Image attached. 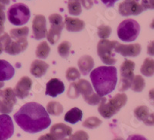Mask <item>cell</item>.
Masks as SVG:
<instances>
[{
  "mask_svg": "<svg viewBox=\"0 0 154 140\" xmlns=\"http://www.w3.org/2000/svg\"><path fill=\"white\" fill-rule=\"evenodd\" d=\"M13 117L18 126L29 133L39 132L47 129L51 124L47 111L37 102L25 104Z\"/></svg>",
  "mask_w": 154,
  "mask_h": 140,
  "instance_id": "6da1fadb",
  "label": "cell"
},
{
  "mask_svg": "<svg viewBox=\"0 0 154 140\" xmlns=\"http://www.w3.org/2000/svg\"><path fill=\"white\" fill-rule=\"evenodd\" d=\"M90 79L96 93L101 97L115 90L117 82V70L114 66H100L92 70Z\"/></svg>",
  "mask_w": 154,
  "mask_h": 140,
  "instance_id": "7a4b0ae2",
  "label": "cell"
},
{
  "mask_svg": "<svg viewBox=\"0 0 154 140\" xmlns=\"http://www.w3.org/2000/svg\"><path fill=\"white\" fill-rule=\"evenodd\" d=\"M127 96L124 93H118L107 101L106 98L103 97L98 107V111L105 119H110L116 115L126 104Z\"/></svg>",
  "mask_w": 154,
  "mask_h": 140,
  "instance_id": "3957f363",
  "label": "cell"
},
{
  "mask_svg": "<svg viewBox=\"0 0 154 140\" xmlns=\"http://www.w3.org/2000/svg\"><path fill=\"white\" fill-rule=\"evenodd\" d=\"M140 32V26L136 20L127 19L119 23L117 28L118 37L123 42L136 40Z\"/></svg>",
  "mask_w": 154,
  "mask_h": 140,
  "instance_id": "277c9868",
  "label": "cell"
},
{
  "mask_svg": "<svg viewBox=\"0 0 154 140\" xmlns=\"http://www.w3.org/2000/svg\"><path fill=\"white\" fill-rule=\"evenodd\" d=\"M31 13L29 7L23 3H16L11 5L7 11L9 21L14 26H23L28 23Z\"/></svg>",
  "mask_w": 154,
  "mask_h": 140,
  "instance_id": "5b68a950",
  "label": "cell"
},
{
  "mask_svg": "<svg viewBox=\"0 0 154 140\" xmlns=\"http://www.w3.org/2000/svg\"><path fill=\"white\" fill-rule=\"evenodd\" d=\"M119 43L117 41L101 39L97 45V53L102 62L106 65H113L116 62L115 58V48Z\"/></svg>",
  "mask_w": 154,
  "mask_h": 140,
  "instance_id": "8992f818",
  "label": "cell"
},
{
  "mask_svg": "<svg viewBox=\"0 0 154 140\" xmlns=\"http://www.w3.org/2000/svg\"><path fill=\"white\" fill-rule=\"evenodd\" d=\"M94 94L92 86L86 79H80L77 82H72L69 85L68 96L71 99H75L82 95L85 101H87L90 97Z\"/></svg>",
  "mask_w": 154,
  "mask_h": 140,
  "instance_id": "52a82bcc",
  "label": "cell"
},
{
  "mask_svg": "<svg viewBox=\"0 0 154 140\" xmlns=\"http://www.w3.org/2000/svg\"><path fill=\"white\" fill-rule=\"evenodd\" d=\"M49 21L51 24V26L49 32H47L46 38L49 43L54 45L60 39L65 23L63 22L61 15L57 13L50 15L49 16Z\"/></svg>",
  "mask_w": 154,
  "mask_h": 140,
  "instance_id": "ba28073f",
  "label": "cell"
},
{
  "mask_svg": "<svg viewBox=\"0 0 154 140\" xmlns=\"http://www.w3.org/2000/svg\"><path fill=\"white\" fill-rule=\"evenodd\" d=\"M135 62L131 60H125L120 66V85L119 90L120 92H125L131 88L134 73Z\"/></svg>",
  "mask_w": 154,
  "mask_h": 140,
  "instance_id": "9c48e42d",
  "label": "cell"
},
{
  "mask_svg": "<svg viewBox=\"0 0 154 140\" xmlns=\"http://www.w3.org/2000/svg\"><path fill=\"white\" fill-rule=\"evenodd\" d=\"M16 103V96L14 90L11 88L0 90V112L8 114L12 112L15 104Z\"/></svg>",
  "mask_w": 154,
  "mask_h": 140,
  "instance_id": "30bf717a",
  "label": "cell"
},
{
  "mask_svg": "<svg viewBox=\"0 0 154 140\" xmlns=\"http://www.w3.org/2000/svg\"><path fill=\"white\" fill-rule=\"evenodd\" d=\"M119 13L123 16H137L144 11L138 0H124L119 5Z\"/></svg>",
  "mask_w": 154,
  "mask_h": 140,
  "instance_id": "8fae6325",
  "label": "cell"
},
{
  "mask_svg": "<svg viewBox=\"0 0 154 140\" xmlns=\"http://www.w3.org/2000/svg\"><path fill=\"white\" fill-rule=\"evenodd\" d=\"M47 35L46 20L43 15H36L32 21V37L36 40L44 39Z\"/></svg>",
  "mask_w": 154,
  "mask_h": 140,
  "instance_id": "7c38bea8",
  "label": "cell"
},
{
  "mask_svg": "<svg viewBox=\"0 0 154 140\" xmlns=\"http://www.w3.org/2000/svg\"><path fill=\"white\" fill-rule=\"evenodd\" d=\"M14 132V126L7 114L0 115V140H7L12 137Z\"/></svg>",
  "mask_w": 154,
  "mask_h": 140,
  "instance_id": "4fadbf2b",
  "label": "cell"
},
{
  "mask_svg": "<svg viewBox=\"0 0 154 140\" xmlns=\"http://www.w3.org/2000/svg\"><path fill=\"white\" fill-rule=\"evenodd\" d=\"M142 48L139 43L124 45L118 43L115 48V52L124 57H136L141 53Z\"/></svg>",
  "mask_w": 154,
  "mask_h": 140,
  "instance_id": "5bb4252c",
  "label": "cell"
},
{
  "mask_svg": "<svg viewBox=\"0 0 154 140\" xmlns=\"http://www.w3.org/2000/svg\"><path fill=\"white\" fill-rule=\"evenodd\" d=\"M32 79L28 76H23L19 79L14 89L15 94L19 99H25L29 94L32 88Z\"/></svg>",
  "mask_w": 154,
  "mask_h": 140,
  "instance_id": "9a60e30c",
  "label": "cell"
},
{
  "mask_svg": "<svg viewBox=\"0 0 154 140\" xmlns=\"http://www.w3.org/2000/svg\"><path fill=\"white\" fill-rule=\"evenodd\" d=\"M28 47V41L26 38L18 39L16 41H11L7 46H5L4 51L12 56H16L24 52Z\"/></svg>",
  "mask_w": 154,
  "mask_h": 140,
  "instance_id": "2e32d148",
  "label": "cell"
},
{
  "mask_svg": "<svg viewBox=\"0 0 154 140\" xmlns=\"http://www.w3.org/2000/svg\"><path fill=\"white\" fill-rule=\"evenodd\" d=\"M65 91V85L59 79H52L46 83V95L51 97H56Z\"/></svg>",
  "mask_w": 154,
  "mask_h": 140,
  "instance_id": "e0dca14e",
  "label": "cell"
},
{
  "mask_svg": "<svg viewBox=\"0 0 154 140\" xmlns=\"http://www.w3.org/2000/svg\"><path fill=\"white\" fill-rule=\"evenodd\" d=\"M72 129L64 123H56L50 129V133L53 134L57 140H63L66 136L72 135Z\"/></svg>",
  "mask_w": 154,
  "mask_h": 140,
  "instance_id": "ac0fdd59",
  "label": "cell"
},
{
  "mask_svg": "<svg viewBox=\"0 0 154 140\" xmlns=\"http://www.w3.org/2000/svg\"><path fill=\"white\" fill-rule=\"evenodd\" d=\"M49 64L42 60H34L31 64L30 67V72L35 77L39 78L43 76L47 72L49 68Z\"/></svg>",
  "mask_w": 154,
  "mask_h": 140,
  "instance_id": "d6986e66",
  "label": "cell"
},
{
  "mask_svg": "<svg viewBox=\"0 0 154 140\" xmlns=\"http://www.w3.org/2000/svg\"><path fill=\"white\" fill-rule=\"evenodd\" d=\"M15 69L9 62L5 60L0 59V82L9 80L13 77Z\"/></svg>",
  "mask_w": 154,
  "mask_h": 140,
  "instance_id": "ffe728a7",
  "label": "cell"
},
{
  "mask_svg": "<svg viewBox=\"0 0 154 140\" xmlns=\"http://www.w3.org/2000/svg\"><path fill=\"white\" fill-rule=\"evenodd\" d=\"M78 66L82 75H86L93 70L94 66V60L90 56L85 55L78 61Z\"/></svg>",
  "mask_w": 154,
  "mask_h": 140,
  "instance_id": "44dd1931",
  "label": "cell"
},
{
  "mask_svg": "<svg viewBox=\"0 0 154 140\" xmlns=\"http://www.w3.org/2000/svg\"><path fill=\"white\" fill-rule=\"evenodd\" d=\"M65 25L67 31L71 32H80L85 28V23L82 20L76 18L68 17V16L66 17Z\"/></svg>",
  "mask_w": 154,
  "mask_h": 140,
  "instance_id": "7402d4cb",
  "label": "cell"
},
{
  "mask_svg": "<svg viewBox=\"0 0 154 140\" xmlns=\"http://www.w3.org/2000/svg\"><path fill=\"white\" fill-rule=\"evenodd\" d=\"M82 110L78 109L77 107H74L70 110H69L64 116V119H65L66 122L71 123V124H75L77 122H79L82 119Z\"/></svg>",
  "mask_w": 154,
  "mask_h": 140,
  "instance_id": "603a6c76",
  "label": "cell"
},
{
  "mask_svg": "<svg viewBox=\"0 0 154 140\" xmlns=\"http://www.w3.org/2000/svg\"><path fill=\"white\" fill-rule=\"evenodd\" d=\"M140 72L147 77L154 75V59L151 58L146 59L140 68Z\"/></svg>",
  "mask_w": 154,
  "mask_h": 140,
  "instance_id": "cb8c5ba5",
  "label": "cell"
},
{
  "mask_svg": "<svg viewBox=\"0 0 154 140\" xmlns=\"http://www.w3.org/2000/svg\"><path fill=\"white\" fill-rule=\"evenodd\" d=\"M46 111L48 114L53 116H60L63 112V107L60 102L56 101H51L46 105Z\"/></svg>",
  "mask_w": 154,
  "mask_h": 140,
  "instance_id": "d4e9b609",
  "label": "cell"
},
{
  "mask_svg": "<svg viewBox=\"0 0 154 140\" xmlns=\"http://www.w3.org/2000/svg\"><path fill=\"white\" fill-rule=\"evenodd\" d=\"M49 53H50V47L46 41H43L37 46L35 55L38 58L45 59L48 57Z\"/></svg>",
  "mask_w": 154,
  "mask_h": 140,
  "instance_id": "484cf974",
  "label": "cell"
},
{
  "mask_svg": "<svg viewBox=\"0 0 154 140\" xmlns=\"http://www.w3.org/2000/svg\"><path fill=\"white\" fill-rule=\"evenodd\" d=\"M69 13L72 16H79L82 12L80 0H68Z\"/></svg>",
  "mask_w": 154,
  "mask_h": 140,
  "instance_id": "4316f807",
  "label": "cell"
},
{
  "mask_svg": "<svg viewBox=\"0 0 154 140\" xmlns=\"http://www.w3.org/2000/svg\"><path fill=\"white\" fill-rule=\"evenodd\" d=\"M145 86L146 82L143 76L140 75H135L133 83H132L131 90L134 92H137V93H140L143 90Z\"/></svg>",
  "mask_w": 154,
  "mask_h": 140,
  "instance_id": "83f0119b",
  "label": "cell"
},
{
  "mask_svg": "<svg viewBox=\"0 0 154 140\" xmlns=\"http://www.w3.org/2000/svg\"><path fill=\"white\" fill-rule=\"evenodd\" d=\"M29 29L26 26L22 27V28L12 29L10 31V36L11 38L15 39L26 38L27 35H29Z\"/></svg>",
  "mask_w": 154,
  "mask_h": 140,
  "instance_id": "f1b7e54d",
  "label": "cell"
},
{
  "mask_svg": "<svg viewBox=\"0 0 154 140\" xmlns=\"http://www.w3.org/2000/svg\"><path fill=\"white\" fill-rule=\"evenodd\" d=\"M149 108L146 105H140L136 108L134 110V115L137 119L140 121L143 122L147 116H149Z\"/></svg>",
  "mask_w": 154,
  "mask_h": 140,
  "instance_id": "f546056e",
  "label": "cell"
},
{
  "mask_svg": "<svg viewBox=\"0 0 154 140\" xmlns=\"http://www.w3.org/2000/svg\"><path fill=\"white\" fill-rule=\"evenodd\" d=\"M71 44L68 41H63L58 46V53L62 58H68L70 53Z\"/></svg>",
  "mask_w": 154,
  "mask_h": 140,
  "instance_id": "4dcf8cb0",
  "label": "cell"
},
{
  "mask_svg": "<svg viewBox=\"0 0 154 140\" xmlns=\"http://www.w3.org/2000/svg\"><path fill=\"white\" fill-rule=\"evenodd\" d=\"M101 124L102 121L99 118L92 116L86 119L82 123V126L87 129H95L99 127Z\"/></svg>",
  "mask_w": 154,
  "mask_h": 140,
  "instance_id": "1f68e13d",
  "label": "cell"
},
{
  "mask_svg": "<svg viewBox=\"0 0 154 140\" xmlns=\"http://www.w3.org/2000/svg\"><path fill=\"white\" fill-rule=\"evenodd\" d=\"M112 33V29L109 26L101 25L98 28V35L101 39H108Z\"/></svg>",
  "mask_w": 154,
  "mask_h": 140,
  "instance_id": "d6a6232c",
  "label": "cell"
},
{
  "mask_svg": "<svg viewBox=\"0 0 154 140\" xmlns=\"http://www.w3.org/2000/svg\"><path fill=\"white\" fill-rule=\"evenodd\" d=\"M66 77L68 81H74L77 79H79L80 77V72L79 70H77L75 67H70L67 69L66 73Z\"/></svg>",
  "mask_w": 154,
  "mask_h": 140,
  "instance_id": "836d02e7",
  "label": "cell"
},
{
  "mask_svg": "<svg viewBox=\"0 0 154 140\" xmlns=\"http://www.w3.org/2000/svg\"><path fill=\"white\" fill-rule=\"evenodd\" d=\"M69 140H89V135L85 131L79 130L70 135Z\"/></svg>",
  "mask_w": 154,
  "mask_h": 140,
  "instance_id": "e575fe53",
  "label": "cell"
},
{
  "mask_svg": "<svg viewBox=\"0 0 154 140\" xmlns=\"http://www.w3.org/2000/svg\"><path fill=\"white\" fill-rule=\"evenodd\" d=\"M141 5L144 10L146 9H154V0H142Z\"/></svg>",
  "mask_w": 154,
  "mask_h": 140,
  "instance_id": "d590c367",
  "label": "cell"
},
{
  "mask_svg": "<svg viewBox=\"0 0 154 140\" xmlns=\"http://www.w3.org/2000/svg\"><path fill=\"white\" fill-rule=\"evenodd\" d=\"M145 125L149 126H154V112H152V113H149V116H147L146 119L143 122Z\"/></svg>",
  "mask_w": 154,
  "mask_h": 140,
  "instance_id": "8d00e7d4",
  "label": "cell"
},
{
  "mask_svg": "<svg viewBox=\"0 0 154 140\" xmlns=\"http://www.w3.org/2000/svg\"><path fill=\"white\" fill-rule=\"evenodd\" d=\"M81 4L83 5V7L86 9H91L93 5V0H80Z\"/></svg>",
  "mask_w": 154,
  "mask_h": 140,
  "instance_id": "74e56055",
  "label": "cell"
},
{
  "mask_svg": "<svg viewBox=\"0 0 154 140\" xmlns=\"http://www.w3.org/2000/svg\"><path fill=\"white\" fill-rule=\"evenodd\" d=\"M38 140H57L56 137L51 134V133H48V134H46V135H43L42 136H40L38 138Z\"/></svg>",
  "mask_w": 154,
  "mask_h": 140,
  "instance_id": "f35d334b",
  "label": "cell"
},
{
  "mask_svg": "<svg viewBox=\"0 0 154 140\" xmlns=\"http://www.w3.org/2000/svg\"><path fill=\"white\" fill-rule=\"evenodd\" d=\"M147 53L151 56H154V41L151 42L147 46Z\"/></svg>",
  "mask_w": 154,
  "mask_h": 140,
  "instance_id": "ab89813d",
  "label": "cell"
},
{
  "mask_svg": "<svg viewBox=\"0 0 154 140\" xmlns=\"http://www.w3.org/2000/svg\"><path fill=\"white\" fill-rule=\"evenodd\" d=\"M126 140H148L141 135H132L128 137Z\"/></svg>",
  "mask_w": 154,
  "mask_h": 140,
  "instance_id": "60d3db41",
  "label": "cell"
},
{
  "mask_svg": "<svg viewBox=\"0 0 154 140\" xmlns=\"http://www.w3.org/2000/svg\"><path fill=\"white\" fill-rule=\"evenodd\" d=\"M101 1L106 7H112L118 0H101Z\"/></svg>",
  "mask_w": 154,
  "mask_h": 140,
  "instance_id": "b9f144b4",
  "label": "cell"
},
{
  "mask_svg": "<svg viewBox=\"0 0 154 140\" xmlns=\"http://www.w3.org/2000/svg\"><path fill=\"white\" fill-rule=\"evenodd\" d=\"M5 21V15L4 12V9L0 7V23L4 24Z\"/></svg>",
  "mask_w": 154,
  "mask_h": 140,
  "instance_id": "7bdbcfd3",
  "label": "cell"
},
{
  "mask_svg": "<svg viewBox=\"0 0 154 140\" xmlns=\"http://www.w3.org/2000/svg\"><path fill=\"white\" fill-rule=\"evenodd\" d=\"M9 2H10V0H0V7L5 10L6 5H9Z\"/></svg>",
  "mask_w": 154,
  "mask_h": 140,
  "instance_id": "ee69618b",
  "label": "cell"
},
{
  "mask_svg": "<svg viewBox=\"0 0 154 140\" xmlns=\"http://www.w3.org/2000/svg\"><path fill=\"white\" fill-rule=\"evenodd\" d=\"M149 99H150L153 100V101H154V89H152V90H149Z\"/></svg>",
  "mask_w": 154,
  "mask_h": 140,
  "instance_id": "f6af8a7d",
  "label": "cell"
},
{
  "mask_svg": "<svg viewBox=\"0 0 154 140\" xmlns=\"http://www.w3.org/2000/svg\"><path fill=\"white\" fill-rule=\"evenodd\" d=\"M4 32V24L0 23V36L3 34Z\"/></svg>",
  "mask_w": 154,
  "mask_h": 140,
  "instance_id": "bcb514c9",
  "label": "cell"
},
{
  "mask_svg": "<svg viewBox=\"0 0 154 140\" xmlns=\"http://www.w3.org/2000/svg\"><path fill=\"white\" fill-rule=\"evenodd\" d=\"M3 50H4L3 45H2V44L1 43V42H0V54H1V53H2V52H3Z\"/></svg>",
  "mask_w": 154,
  "mask_h": 140,
  "instance_id": "7dc6e473",
  "label": "cell"
},
{
  "mask_svg": "<svg viewBox=\"0 0 154 140\" xmlns=\"http://www.w3.org/2000/svg\"><path fill=\"white\" fill-rule=\"evenodd\" d=\"M150 27H151V28L153 29H154V19H153V20H152V23H151V24H150Z\"/></svg>",
  "mask_w": 154,
  "mask_h": 140,
  "instance_id": "c3c4849f",
  "label": "cell"
},
{
  "mask_svg": "<svg viewBox=\"0 0 154 140\" xmlns=\"http://www.w3.org/2000/svg\"><path fill=\"white\" fill-rule=\"evenodd\" d=\"M113 140H124L123 138H120V137H117V138H114Z\"/></svg>",
  "mask_w": 154,
  "mask_h": 140,
  "instance_id": "681fc988",
  "label": "cell"
},
{
  "mask_svg": "<svg viewBox=\"0 0 154 140\" xmlns=\"http://www.w3.org/2000/svg\"><path fill=\"white\" fill-rule=\"evenodd\" d=\"M63 140H69V139H66V138H64V139H63Z\"/></svg>",
  "mask_w": 154,
  "mask_h": 140,
  "instance_id": "f907efd6",
  "label": "cell"
}]
</instances>
